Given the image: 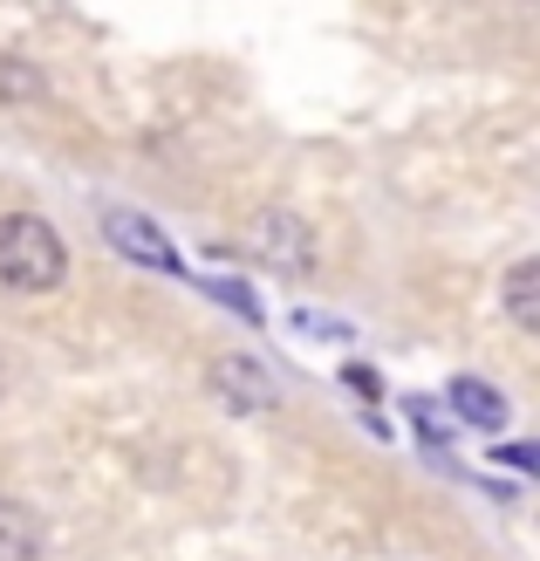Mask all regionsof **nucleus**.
<instances>
[{
	"instance_id": "6",
	"label": "nucleus",
	"mask_w": 540,
	"mask_h": 561,
	"mask_svg": "<svg viewBox=\"0 0 540 561\" xmlns=\"http://www.w3.org/2000/svg\"><path fill=\"white\" fill-rule=\"evenodd\" d=\"M42 548H48L42 514L27 507V500L0 493V561H42Z\"/></svg>"
},
{
	"instance_id": "5",
	"label": "nucleus",
	"mask_w": 540,
	"mask_h": 561,
	"mask_svg": "<svg viewBox=\"0 0 540 561\" xmlns=\"http://www.w3.org/2000/svg\"><path fill=\"white\" fill-rule=\"evenodd\" d=\"M445 404H451V417H459V425H472V432H506V425H514V404H506L493 383H479V377H451Z\"/></svg>"
},
{
	"instance_id": "13",
	"label": "nucleus",
	"mask_w": 540,
	"mask_h": 561,
	"mask_svg": "<svg viewBox=\"0 0 540 561\" xmlns=\"http://www.w3.org/2000/svg\"><path fill=\"white\" fill-rule=\"evenodd\" d=\"M506 466H514V472H533V453H527V445H506V453H499Z\"/></svg>"
},
{
	"instance_id": "4",
	"label": "nucleus",
	"mask_w": 540,
	"mask_h": 561,
	"mask_svg": "<svg viewBox=\"0 0 540 561\" xmlns=\"http://www.w3.org/2000/svg\"><path fill=\"white\" fill-rule=\"evenodd\" d=\"M103 240L117 247L124 261H137V267H151V274H172V280H185V261H179V247L164 240L145 213H130V206H117V213H103Z\"/></svg>"
},
{
	"instance_id": "12",
	"label": "nucleus",
	"mask_w": 540,
	"mask_h": 561,
	"mask_svg": "<svg viewBox=\"0 0 540 561\" xmlns=\"http://www.w3.org/2000/svg\"><path fill=\"white\" fill-rule=\"evenodd\" d=\"M212 301H226V308H240L246 322H261V301H253V295L240 288V280H212Z\"/></svg>"
},
{
	"instance_id": "3",
	"label": "nucleus",
	"mask_w": 540,
	"mask_h": 561,
	"mask_svg": "<svg viewBox=\"0 0 540 561\" xmlns=\"http://www.w3.org/2000/svg\"><path fill=\"white\" fill-rule=\"evenodd\" d=\"M246 247H253V254H261L274 274H308V267H315V233H308V219H301V213H280V206L253 219Z\"/></svg>"
},
{
	"instance_id": "1",
	"label": "nucleus",
	"mask_w": 540,
	"mask_h": 561,
	"mask_svg": "<svg viewBox=\"0 0 540 561\" xmlns=\"http://www.w3.org/2000/svg\"><path fill=\"white\" fill-rule=\"evenodd\" d=\"M62 280H69V240L42 213H0V288L55 295Z\"/></svg>"
},
{
	"instance_id": "8",
	"label": "nucleus",
	"mask_w": 540,
	"mask_h": 561,
	"mask_svg": "<svg viewBox=\"0 0 540 561\" xmlns=\"http://www.w3.org/2000/svg\"><path fill=\"white\" fill-rule=\"evenodd\" d=\"M48 103V76L21 55H0V110H35Z\"/></svg>"
},
{
	"instance_id": "9",
	"label": "nucleus",
	"mask_w": 540,
	"mask_h": 561,
	"mask_svg": "<svg viewBox=\"0 0 540 561\" xmlns=\"http://www.w3.org/2000/svg\"><path fill=\"white\" fill-rule=\"evenodd\" d=\"M411 425L424 432V445H432V438L445 445V438H451V411H445V404H432V398H411Z\"/></svg>"
},
{
	"instance_id": "10",
	"label": "nucleus",
	"mask_w": 540,
	"mask_h": 561,
	"mask_svg": "<svg viewBox=\"0 0 540 561\" xmlns=\"http://www.w3.org/2000/svg\"><path fill=\"white\" fill-rule=\"evenodd\" d=\"M295 329L308 335V343H349V322H335V316H315V308H301V316H295Z\"/></svg>"
},
{
	"instance_id": "7",
	"label": "nucleus",
	"mask_w": 540,
	"mask_h": 561,
	"mask_svg": "<svg viewBox=\"0 0 540 561\" xmlns=\"http://www.w3.org/2000/svg\"><path fill=\"white\" fill-rule=\"evenodd\" d=\"M499 301H506V322H514V329H527V335L540 329V261H533V254L506 267Z\"/></svg>"
},
{
	"instance_id": "11",
	"label": "nucleus",
	"mask_w": 540,
	"mask_h": 561,
	"mask_svg": "<svg viewBox=\"0 0 540 561\" xmlns=\"http://www.w3.org/2000/svg\"><path fill=\"white\" fill-rule=\"evenodd\" d=\"M343 383L363 404H383V370H369V363H343Z\"/></svg>"
},
{
	"instance_id": "2",
	"label": "nucleus",
	"mask_w": 540,
	"mask_h": 561,
	"mask_svg": "<svg viewBox=\"0 0 540 561\" xmlns=\"http://www.w3.org/2000/svg\"><path fill=\"white\" fill-rule=\"evenodd\" d=\"M212 398H219L226 411L253 417V411H274V404H280V383H274V370H267L261 356L226 350V356H212Z\"/></svg>"
}]
</instances>
